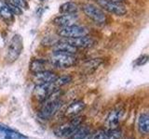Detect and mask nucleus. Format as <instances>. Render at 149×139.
Instances as JSON below:
<instances>
[{"instance_id":"b1692460","label":"nucleus","mask_w":149,"mask_h":139,"mask_svg":"<svg viewBox=\"0 0 149 139\" xmlns=\"http://www.w3.org/2000/svg\"><path fill=\"white\" fill-rule=\"evenodd\" d=\"M147 60H148V57L146 55H143V56H142L141 58H139L137 59L136 65H137V66H142V65L146 64L147 62Z\"/></svg>"},{"instance_id":"423d86ee","label":"nucleus","mask_w":149,"mask_h":139,"mask_svg":"<svg viewBox=\"0 0 149 139\" xmlns=\"http://www.w3.org/2000/svg\"><path fill=\"white\" fill-rule=\"evenodd\" d=\"M96 2L104 10L114 15L123 16L127 13V9L121 3L112 2L108 0H96Z\"/></svg>"},{"instance_id":"a211bd4d","label":"nucleus","mask_w":149,"mask_h":139,"mask_svg":"<svg viewBox=\"0 0 149 139\" xmlns=\"http://www.w3.org/2000/svg\"><path fill=\"white\" fill-rule=\"evenodd\" d=\"M59 11L61 14H77L78 11V6L74 2H66L61 5Z\"/></svg>"},{"instance_id":"f3484780","label":"nucleus","mask_w":149,"mask_h":139,"mask_svg":"<svg viewBox=\"0 0 149 139\" xmlns=\"http://www.w3.org/2000/svg\"><path fill=\"white\" fill-rule=\"evenodd\" d=\"M47 61L41 58H34L29 64V70L32 73H37L46 71Z\"/></svg>"},{"instance_id":"39448f33","label":"nucleus","mask_w":149,"mask_h":139,"mask_svg":"<svg viewBox=\"0 0 149 139\" xmlns=\"http://www.w3.org/2000/svg\"><path fill=\"white\" fill-rule=\"evenodd\" d=\"M57 34L61 37H63V38H74V37L88 35V30L84 26L73 24L70 26L60 28Z\"/></svg>"},{"instance_id":"412c9836","label":"nucleus","mask_w":149,"mask_h":139,"mask_svg":"<svg viewBox=\"0 0 149 139\" xmlns=\"http://www.w3.org/2000/svg\"><path fill=\"white\" fill-rule=\"evenodd\" d=\"M72 81V77L69 75H64V76H61V77H57V79L53 82L54 86L59 89L60 87H62L65 85H67L70 82Z\"/></svg>"},{"instance_id":"5701e85b","label":"nucleus","mask_w":149,"mask_h":139,"mask_svg":"<svg viewBox=\"0 0 149 139\" xmlns=\"http://www.w3.org/2000/svg\"><path fill=\"white\" fill-rule=\"evenodd\" d=\"M105 136L106 131H104V130H99V131L91 134V136H88V139H105Z\"/></svg>"},{"instance_id":"393cba45","label":"nucleus","mask_w":149,"mask_h":139,"mask_svg":"<svg viewBox=\"0 0 149 139\" xmlns=\"http://www.w3.org/2000/svg\"><path fill=\"white\" fill-rule=\"evenodd\" d=\"M108 1H112V2H116V3H122L125 0H108Z\"/></svg>"},{"instance_id":"4468645a","label":"nucleus","mask_w":149,"mask_h":139,"mask_svg":"<svg viewBox=\"0 0 149 139\" xmlns=\"http://www.w3.org/2000/svg\"><path fill=\"white\" fill-rule=\"evenodd\" d=\"M53 50L55 52H63V53H67V54H72L74 55L77 52V48L74 47L73 45L68 44L67 42H65L63 39L57 42L53 45Z\"/></svg>"},{"instance_id":"9b49d317","label":"nucleus","mask_w":149,"mask_h":139,"mask_svg":"<svg viewBox=\"0 0 149 139\" xmlns=\"http://www.w3.org/2000/svg\"><path fill=\"white\" fill-rule=\"evenodd\" d=\"M123 115L124 110L122 109H115L111 110L105 120L106 126L110 129H115L120 123L121 120L123 118Z\"/></svg>"},{"instance_id":"6e6552de","label":"nucleus","mask_w":149,"mask_h":139,"mask_svg":"<svg viewBox=\"0 0 149 139\" xmlns=\"http://www.w3.org/2000/svg\"><path fill=\"white\" fill-rule=\"evenodd\" d=\"M56 90L58 89L54 86L53 83H45V85H36L34 90H33V96L38 101H44Z\"/></svg>"},{"instance_id":"7ed1b4c3","label":"nucleus","mask_w":149,"mask_h":139,"mask_svg":"<svg viewBox=\"0 0 149 139\" xmlns=\"http://www.w3.org/2000/svg\"><path fill=\"white\" fill-rule=\"evenodd\" d=\"M83 13L96 24L102 25L107 21V17L100 8L92 4H83L81 6Z\"/></svg>"},{"instance_id":"dca6fc26","label":"nucleus","mask_w":149,"mask_h":139,"mask_svg":"<svg viewBox=\"0 0 149 139\" xmlns=\"http://www.w3.org/2000/svg\"><path fill=\"white\" fill-rule=\"evenodd\" d=\"M138 130L141 134L146 136L149 132V116L147 112H143L138 118Z\"/></svg>"},{"instance_id":"f257e3e1","label":"nucleus","mask_w":149,"mask_h":139,"mask_svg":"<svg viewBox=\"0 0 149 139\" xmlns=\"http://www.w3.org/2000/svg\"><path fill=\"white\" fill-rule=\"evenodd\" d=\"M49 62L57 68L67 69L74 66L77 63V58L72 54L54 51L49 57Z\"/></svg>"},{"instance_id":"9d476101","label":"nucleus","mask_w":149,"mask_h":139,"mask_svg":"<svg viewBox=\"0 0 149 139\" xmlns=\"http://www.w3.org/2000/svg\"><path fill=\"white\" fill-rule=\"evenodd\" d=\"M58 75L53 72L50 71H43L41 72H37L34 74L33 81L35 82L36 85H45V83H53Z\"/></svg>"},{"instance_id":"1a4fd4ad","label":"nucleus","mask_w":149,"mask_h":139,"mask_svg":"<svg viewBox=\"0 0 149 139\" xmlns=\"http://www.w3.org/2000/svg\"><path fill=\"white\" fill-rule=\"evenodd\" d=\"M63 40L77 49L91 48L95 44L94 40H93L91 36H88V35L74 37V38H63Z\"/></svg>"},{"instance_id":"6ab92c4d","label":"nucleus","mask_w":149,"mask_h":139,"mask_svg":"<svg viewBox=\"0 0 149 139\" xmlns=\"http://www.w3.org/2000/svg\"><path fill=\"white\" fill-rule=\"evenodd\" d=\"M0 17L6 21H10L13 20V13L4 0H0Z\"/></svg>"},{"instance_id":"aec40b11","label":"nucleus","mask_w":149,"mask_h":139,"mask_svg":"<svg viewBox=\"0 0 149 139\" xmlns=\"http://www.w3.org/2000/svg\"><path fill=\"white\" fill-rule=\"evenodd\" d=\"M91 130L88 126H81L78 127V129L74 132L69 139H88L90 136Z\"/></svg>"},{"instance_id":"2eb2a0df","label":"nucleus","mask_w":149,"mask_h":139,"mask_svg":"<svg viewBox=\"0 0 149 139\" xmlns=\"http://www.w3.org/2000/svg\"><path fill=\"white\" fill-rule=\"evenodd\" d=\"M102 63V59L100 58H91L88 60L82 66V72L84 74H91L94 72L96 70L100 67V65Z\"/></svg>"},{"instance_id":"0eeeda50","label":"nucleus","mask_w":149,"mask_h":139,"mask_svg":"<svg viewBox=\"0 0 149 139\" xmlns=\"http://www.w3.org/2000/svg\"><path fill=\"white\" fill-rule=\"evenodd\" d=\"M62 106L63 102L60 99L49 102V103H44L38 112L39 118L42 120H49L53 115H55V113L61 109Z\"/></svg>"},{"instance_id":"ddd939ff","label":"nucleus","mask_w":149,"mask_h":139,"mask_svg":"<svg viewBox=\"0 0 149 139\" xmlns=\"http://www.w3.org/2000/svg\"><path fill=\"white\" fill-rule=\"evenodd\" d=\"M85 109V103L83 101H76L70 104L64 111V116L69 119H73L80 114Z\"/></svg>"},{"instance_id":"f8f14e48","label":"nucleus","mask_w":149,"mask_h":139,"mask_svg":"<svg viewBox=\"0 0 149 139\" xmlns=\"http://www.w3.org/2000/svg\"><path fill=\"white\" fill-rule=\"evenodd\" d=\"M77 21V14H62L61 16L56 17L53 20L54 24L60 28L76 24Z\"/></svg>"},{"instance_id":"4be33fe9","label":"nucleus","mask_w":149,"mask_h":139,"mask_svg":"<svg viewBox=\"0 0 149 139\" xmlns=\"http://www.w3.org/2000/svg\"><path fill=\"white\" fill-rule=\"evenodd\" d=\"M121 138V132L118 130L111 129L109 131H106L105 139H120Z\"/></svg>"},{"instance_id":"20e7f679","label":"nucleus","mask_w":149,"mask_h":139,"mask_svg":"<svg viewBox=\"0 0 149 139\" xmlns=\"http://www.w3.org/2000/svg\"><path fill=\"white\" fill-rule=\"evenodd\" d=\"M83 119L81 117H74L72 119V120L60 125L54 130V133L56 136L61 137H67L69 138L72 134L77 131L78 127H80L82 125Z\"/></svg>"},{"instance_id":"f03ea898","label":"nucleus","mask_w":149,"mask_h":139,"mask_svg":"<svg viewBox=\"0 0 149 139\" xmlns=\"http://www.w3.org/2000/svg\"><path fill=\"white\" fill-rule=\"evenodd\" d=\"M23 49V42L20 34H15L12 36L8 45L7 49V61L8 63H12L16 61L18 58L20 57L22 51Z\"/></svg>"}]
</instances>
